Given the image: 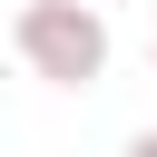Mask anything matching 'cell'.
Instances as JSON below:
<instances>
[{
	"instance_id": "7a4b0ae2",
	"label": "cell",
	"mask_w": 157,
	"mask_h": 157,
	"mask_svg": "<svg viewBox=\"0 0 157 157\" xmlns=\"http://www.w3.org/2000/svg\"><path fill=\"white\" fill-rule=\"evenodd\" d=\"M118 157H157V128H137V137H128V147H118Z\"/></svg>"
},
{
	"instance_id": "3957f363",
	"label": "cell",
	"mask_w": 157,
	"mask_h": 157,
	"mask_svg": "<svg viewBox=\"0 0 157 157\" xmlns=\"http://www.w3.org/2000/svg\"><path fill=\"white\" fill-rule=\"evenodd\" d=\"M147 69H157V39H147Z\"/></svg>"
},
{
	"instance_id": "6da1fadb",
	"label": "cell",
	"mask_w": 157,
	"mask_h": 157,
	"mask_svg": "<svg viewBox=\"0 0 157 157\" xmlns=\"http://www.w3.org/2000/svg\"><path fill=\"white\" fill-rule=\"evenodd\" d=\"M10 49L49 88H98L108 78V20H98V0H20Z\"/></svg>"
}]
</instances>
